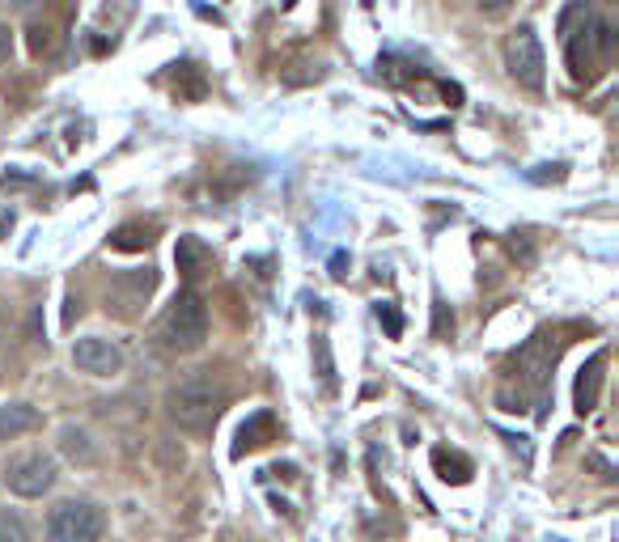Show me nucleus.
Listing matches in <instances>:
<instances>
[{
    "mask_svg": "<svg viewBox=\"0 0 619 542\" xmlns=\"http://www.w3.org/2000/svg\"><path fill=\"white\" fill-rule=\"evenodd\" d=\"M166 407H170V420L187 428V432H208L217 424V415L225 407V390L212 373H187L179 382L170 386L166 394Z\"/></svg>",
    "mask_w": 619,
    "mask_h": 542,
    "instance_id": "nucleus-1",
    "label": "nucleus"
},
{
    "mask_svg": "<svg viewBox=\"0 0 619 542\" xmlns=\"http://www.w3.org/2000/svg\"><path fill=\"white\" fill-rule=\"evenodd\" d=\"M157 339H162L170 352H200L204 348V339H208V310H204V301L191 293V288L166 305L162 322H157Z\"/></svg>",
    "mask_w": 619,
    "mask_h": 542,
    "instance_id": "nucleus-2",
    "label": "nucleus"
},
{
    "mask_svg": "<svg viewBox=\"0 0 619 542\" xmlns=\"http://www.w3.org/2000/svg\"><path fill=\"white\" fill-rule=\"evenodd\" d=\"M5 487L22 500H39L56 487V458L51 454H22L5 466Z\"/></svg>",
    "mask_w": 619,
    "mask_h": 542,
    "instance_id": "nucleus-3",
    "label": "nucleus"
},
{
    "mask_svg": "<svg viewBox=\"0 0 619 542\" xmlns=\"http://www.w3.org/2000/svg\"><path fill=\"white\" fill-rule=\"evenodd\" d=\"M505 68H509V77H514L518 85L543 89V47H539L530 26H518L505 39Z\"/></svg>",
    "mask_w": 619,
    "mask_h": 542,
    "instance_id": "nucleus-4",
    "label": "nucleus"
},
{
    "mask_svg": "<svg viewBox=\"0 0 619 542\" xmlns=\"http://www.w3.org/2000/svg\"><path fill=\"white\" fill-rule=\"evenodd\" d=\"M556 352H560V343L547 335V331H539V335L518 352L522 386H530V390L539 394V411L547 407V377H552V369H556Z\"/></svg>",
    "mask_w": 619,
    "mask_h": 542,
    "instance_id": "nucleus-5",
    "label": "nucleus"
},
{
    "mask_svg": "<svg viewBox=\"0 0 619 542\" xmlns=\"http://www.w3.org/2000/svg\"><path fill=\"white\" fill-rule=\"evenodd\" d=\"M157 288V271L145 267V271H128V276H119L111 284V293H106V310L119 314V318H136L140 310H145L149 293Z\"/></svg>",
    "mask_w": 619,
    "mask_h": 542,
    "instance_id": "nucleus-6",
    "label": "nucleus"
},
{
    "mask_svg": "<svg viewBox=\"0 0 619 542\" xmlns=\"http://www.w3.org/2000/svg\"><path fill=\"white\" fill-rule=\"evenodd\" d=\"M73 365L81 373H94V377H111L123 369V352H119V343L111 339H102V335H85L73 343Z\"/></svg>",
    "mask_w": 619,
    "mask_h": 542,
    "instance_id": "nucleus-7",
    "label": "nucleus"
},
{
    "mask_svg": "<svg viewBox=\"0 0 619 542\" xmlns=\"http://www.w3.org/2000/svg\"><path fill=\"white\" fill-rule=\"evenodd\" d=\"M47 530H60V534H90V538H102V513L94 504L85 500H64L60 509H51V521Z\"/></svg>",
    "mask_w": 619,
    "mask_h": 542,
    "instance_id": "nucleus-8",
    "label": "nucleus"
},
{
    "mask_svg": "<svg viewBox=\"0 0 619 542\" xmlns=\"http://www.w3.org/2000/svg\"><path fill=\"white\" fill-rule=\"evenodd\" d=\"M564 56H569L573 81H590L594 77V13L581 26L564 34Z\"/></svg>",
    "mask_w": 619,
    "mask_h": 542,
    "instance_id": "nucleus-9",
    "label": "nucleus"
},
{
    "mask_svg": "<svg viewBox=\"0 0 619 542\" xmlns=\"http://www.w3.org/2000/svg\"><path fill=\"white\" fill-rule=\"evenodd\" d=\"M603 377H607V352H594L586 365L577 373V386H573V411L577 415H590L598 407V394H603Z\"/></svg>",
    "mask_w": 619,
    "mask_h": 542,
    "instance_id": "nucleus-10",
    "label": "nucleus"
},
{
    "mask_svg": "<svg viewBox=\"0 0 619 542\" xmlns=\"http://www.w3.org/2000/svg\"><path fill=\"white\" fill-rule=\"evenodd\" d=\"M268 441H276V415H272V411H255L251 420H242V428H238V437H234V458L255 454V449H263Z\"/></svg>",
    "mask_w": 619,
    "mask_h": 542,
    "instance_id": "nucleus-11",
    "label": "nucleus"
},
{
    "mask_svg": "<svg viewBox=\"0 0 619 542\" xmlns=\"http://www.w3.org/2000/svg\"><path fill=\"white\" fill-rule=\"evenodd\" d=\"M174 263H179L183 280H200L204 271L212 267V250H208L200 238H191V233H183V238L174 242Z\"/></svg>",
    "mask_w": 619,
    "mask_h": 542,
    "instance_id": "nucleus-12",
    "label": "nucleus"
},
{
    "mask_svg": "<svg viewBox=\"0 0 619 542\" xmlns=\"http://www.w3.org/2000/svg\"><path fill=\"white\" fill-rule=\"evenodd\" d=\"M433 471H437L441 479H446V483L463 487V483H471L475 466H471V458H467V454H458V449H446V445H437V449H433Z\"/></svg>",
    "mask_w": 619,
    "mask_h": 542,
    "instance_id": "nucleus-13",
    "label": "nucleus"
},
{
    "mask_svg": "<svg viewBox=\"0 0 619 542\" xmlns=\"http://www.w3.org/2000/svg\"><path fill=\"white\" fill-rule=\"evenodd\" d=\"M30 428H39V411H34L30 403L0 407V441H13V437H22V432H30Z\"/></svg>",
    "mask_w": 619,
    "mask_h": 542,
    "instance_id": "nucleus-14",
    "label": "nucleus"
},
{
    "mask_svg": "<svg viewBox=\"0 0 619 542\" xmlns=\"http://www.w3.org/2000/svg\"><path fill=\"white\" fill-rule=\"evenodd\" d=\"M170 89H174V98H179V102H204L208 81H204V72L196 64H179V68H174Z\"/></svg>",
    "mask_w": 619,
    "mask_h": 542,
    "instance_id": "nucleus-15",
    "label": "nucleus"
},
{
    "mask_svg": "<svg viewBox=\"0 0 619 542\" xmlns=\"http://www.w3.org/2000/svg\"><path fill=\"white\" fill-rule=\"evenodd\" d=\"M153 225L145 221H128V225H119L111 233V250H123V255H136V250H149L153 246Z\"/></svg>",
    "mask_w": 619,
    "mask_h": 542,
    "instance_id": "nucleus-16",
    "label": "nucleus"
},
{
    "mask_svg": "<svg viewBox=\"0 0 619 542\" xmlns=\"http://www.w3.org/2000/svg\"><path fill=\"white\" fill-rule=\"evenodd\" d=\"M60 449L73 462H81V466H90L94 458H98V449H94V441H90V432L85 428H77V424H64L60 428Z\"/></svg>",
    "mask_w": 619,
    "mask_h": 542,
    "instance_id": "nucleus-17",
    "label": "nucleus"
},
{
    "mask_svg": "<svg viewBox=\"0 0 619 542\" xmlns=\"http://www.w3.org/2000/svg\"><path fill=\"white\" fill-rule=\"evenodd\" d=\"M26 43H30V56L34 60H47L56 51V26H30L26 30Z\"/></svg>",
    "mask_w": 619,
    "mask_h": 542,
    "instance_id": "nucleus-18",
    "label": "nucleus"
},
{
    "mask_svg": "<svg viewBox=\"0 0 619 542\" xmlns=\"http://www.w3.org/2000/svg\"><path fill=\"white\" fill-rule=\"evenodd\" d=\"M314 369H318V377H323V386H335V365H331L327 335H314Z\"/></svg>",
    "mask_w": 619,
    "mask_h": 542,
    "instance_id": "nucleus-19",
    "label": "nucleus"
},
{
    "mask_svg": "<svg viewBox=\"0 0 619 542\" xmlns=\"http://www.w3.org/2000/svg\"><path fill=\"white\" fill-rule=\"evenodd\" d=\"M0 542H30L26 521L17 517L13 509H5V513H0Z\"/></svg>",
    "mask_w": 619,
    "mask_h": 542,
    "instance_id": "nucleus-20",
    "label": "nucleus"
},
{
    "mask_svg": "<svg viewBox=\"0 0 619 542\" xmlns=\"http://www.w3.org/2000/svg\"><path fill=\"white\" fill-rule=\"evenodd\" d=\"M433 335L437 339H450L454 335V314H450V305L441 301V297L433 301Z\"/></svg>",
    "mask_w": 619,
    "mask_h": 542,
    "instance_id": "nucleus-21",
    "label": "nucleus"
},
{
    "mask_svg": "<svg viewBox=\"0 0 619 542\" xmlns=\"http://www.w3.org/2000/svg\"><path fill=\"white\" fill-rule=\"evenodd\" d=\"M378 322L386 327V335H391V339L403 335V318H399V310H395L391 301H378Z\"/></svg>",
    "mask_w": 619,
    "mask_h": 542,
    "instance_id": "nucleus-22",
    "label": "nucleus"
},
{
    "mask_svg": "<svg viewBox=\"0 0 619 542\" xmlns=\"http://www.w3.org/2000/svg\"><path fill=\"white\" fill-rule=\"evenodd\" d=\"M518 0H475V9H480L484 17H492V22H501V17H509V9H514Z\"/></svg>",
    "mask_w": 619,
    "mask_h": 542,
    "instance_id": "nucleus-23",
    "label": "nucleus"
},
{
    "mask_svg": "<svg viewBox=\"0 0 619 542\" xmlns=\"http://www.w3.org/2000/svg\"><path fill=\"white\" fill-rule=\"evenodd\" d=\"M0 9H9L17 17H34L39 9H47V0H0Z\"/></svg>",
    "mask_w": 619,
    "mask_h": 542,
    "instance_id": "nucleus-24",
    "label": "nucleus"
},
{
    "mask_svg": "<svg viewBox=\"0 0 619 542\" xmlns=\"http://www.w3.org/2000/svg\"><path fill=\"white\" fill-rule=\"evenodd\" d=\"M47 542H98L90 534H60V530H47Z\"/></svg>",
    "mask_w": 619,
    "mask_h": 542,
    "instance_id": "nucleus-25",
    "label": "nucleus"
},
{
    "mask_svg": "<svg viewBox=\"0 0 619 542\" xmlns=\"http://www.w3.org/2000/svg\"><path fill=\"white\" fill-rule=\"evenodd\" d=\"M77 314H81V301H77V297H68V301H64V327H73Z\"/></svg>",
    "mask_w": 619,
    "mask_h": 542,
    "instance_id": "nucleus-26",
    "label": "nucleus"
},
{
    "mask_svg": "<svg viewBox=\"0 0 619 542\" xmlns=\"http://www.w3.org/2000/svg\"><path fill=\"white\" fill-rule=\"evenodd\" d=\"M9 51H13V34H9V26H0V64L9 60Z\"/></svg>",
    "mask_w": 619,
    "mask_h": 542,
    "instance_id": "nucleus-27",
    "label": "nucleus"
},
{
    "mask_svg": "<svg viewBox=\"0 0 619 542\" xmlns=\"http://www.w3.org/2000/svg\"><path fill=\"white\" fill-rule=\"evenodd\" d=\"M441 94L450 98V106H463V89H458V85H441Z\"/></svg>",
    "mask_w": 619,
    "mask_h": 542,
    "instance_id": "nucleus-28",
    "label": "nucleus"
},
{
    "mask_svg": "<svg viewBox=\"0 0 619 542\" xmlns=\"http://www.w3.org/2000/svg\"><path fill=\"white\" fill-rule=\"evenodd\" d=\"M344 267H348V255H335V259H331V276H340V280H344V276H348Z\"/></svg>",
    "mask_w": 619,
    "mask_h": 542,
    "instance_id": "nucleus-29",
    "label": "nucleus"
},
{
    "mask_svg": "<svg viewBox=\"0 0 619 542\" xmlns=\"http://www.w3.org/2000/svg\"><path fill=\"white\" fill-rule=\"evenodd\" d=\"M30 327H34V339H39V343H43V314H39V310H34V314H30Z\"/></svg>",
    "mask_w": 619,
    "mask_h": 542,
    "instance_id": "nucleus-30",
    "label": "nucleus"
},
{
    "mask_svg": "<svg viewBox=\"0 0 619 542\" xmlns=\"http://www.w3.org/2000/svg\"><path fill=\"white\" fill-rule=\"evenodd\" d=\"M272 475H280V479H297V466H272Z\"/></svg>",
    "mask_w": 619,
    "mask_h": 542,
    "instance_id": "nucleus-31",
    "label": "nucleus"
},
{
    "mask_svg": "<svg viewBox=\"0 0 619 542\" xmlns=\"http://www.w3.org/2000/svg\"><path fill=\"white\" fill-rule=\"evenodd\" d=\"M552 542H564V538H552Z\"/></svg>",
    "mask_w": 619,
    "mask_h": 542,
    "instance_id": "nucleus-32",
    "label": "nucleus"
}]
</instances>
